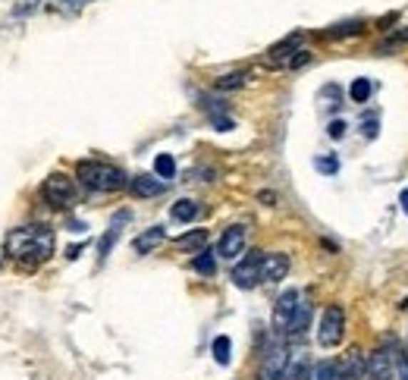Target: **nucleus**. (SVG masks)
I'll list each match as a JSON object with an SVG mask.
<instances>
[{
	"label": "nucleus",
	"mask_w": 408,
	"mask_h": 380,
	"mask_svg": "<svg viewBox=\"0 0 408 380\" xmlns=\"http://www.w3.org/2000/svg\"><path fill=\"white\" fill-rule=\"evenodd\" d=\"M4 255L19 264H44L53 255V229L47 224H26L6 233Z\"/></svg>",
	"instance_id": "nucleus-1"
},
{
	"label": "nucleus",
	"mask_w": 408,
	"mask_h": 380,
	"mask_svg": "<svg viewBox=\"0 0 408 380\" xmlns=\"http://www.w3.org/2000/svg\"><path fill=\"white\" fill-rule=\"evenodd\" d=\"M76 179L91 192H120L123 186H129L126 173L107 161H78Z\"/></svg>",
	"instance_id": "nucleus-2"
},
{
	"label": "nucleus",
	"mask_w": 408,
	"mask_h": 380,
	"mask_svg": "<svg viewBox=\"0 0 408 380\" xmlns=\"http://www.w3.org/2000/svg\"><path fill=\"white\" fill-rule=\"evenodd\" d=\"M298 41H302V35H289L282 38L280 44H273L270 51H267V63L277 69H298L305 66V63L311 60L308 51H298Z\"/></svg>",
	"instance_id": "nucleus-3"
},
{
	"label": "nucleus",
	"mask_w": 408,
	"mask_h": 380,
	"mask_svg": "<svg viewBox=\"0 0 408 380\" xmlns=\"http://www.w3.org/2000/svg\"><path fill=\"white\" fill-rule=\"evenodd\" d=\"M342 334H345V311H342V305H327V311L320 314V324H317L320 349H336V346L342 343Z\"/></svg>",
	"instance_id": "nucleus-4"
},
{
	"label": "nucleus",
	"mask_w": 408,
	"mask_h": 380,
	"mask_svg": "<svg viewBox=\"0 0 408 380\" xmlns=\"http://www.w3.org/2000/svg\"><path fill=\"white\" fill-rule=\"evenodd\" d=\"M41 198L51 208H69L76 201V183L66 176V173H51L41 186Z\"/></svg>",
	"instance_id": "nucleus-5"
},
{
	"label": "nucleus",
	"mask_w": 408,
	"mask_h": 380,
	"mask_svg": "<svg viewBox=\"0 0 408 380\" xmlns=\"http://www.w3.org/2000/svg\"><path fill=\"white\" fill-rule=\"evenodd\" d=\"M289 346L286 339H277V343L267 346V352L261 355V368H257V380H282V371L289 365Z\"/></svg>",
	"instance_id": "nucleus-6"
},
{
	"label": "nucleus",
	"mask_w": 408,
	"mask_h": 380,
	"mask_svg": "<svg viewBox=\"0 0 408 380\" xmlns=\"http://www.w3.org/2000/svg\"><path fill=\"white\" fill-rule=\"evenodd\" d=\"M261 261H264V251H248L239 264L233 267V283L239 289H255L261 283Z\"/></svg>",
	"instance_id": "nucleus-7"
},
{
	"label": "nucleus",
	"mask_w": 408,
	"mask_h": 380,
	"mask_svg": "<svg viewBox=\"0 0 408 380\" xmlns=\"http://www.w3.org/2000/svg\"><path fill=\"white\" fill-rule=\"evenodd\" d=\"M298 305H302V292L298 289H286L277 299V305H273V330H277V336H286V327H289V321H292Z\"/></svg>",
	"instance_id": "nucleus-8"
},
{
	"label": "nucleus",
	"mask_w": 408,
	"mask_h": 380,
	"mask_svg": "<svg viewBox=\"0 0 408 380\" xmlns=\"http://www.w3.org/2000/svg\"><path fill=\"white\" fill-rule=\"evenodd\" d=\"M245 236H248V229L242 226V224L226 226L223 236H220V242H217V255L226 258V261H235V255H242V251H245Z\"/></svg>",
	"instance_id": "nucleus-9"
},
{
	"label": "nucleus",
	"mask_w": 408,
	"mask_h": 380,
	"mask_svg": "<svg viewBox=\"0 0 408 380\" xmlns=\"http://www.w3.org/2000/svg\"><path fill=\"white\" fill-rule=\"evenodd\" d=\"M289 274V255H282V251H270V255H264L261 261V283H280L286 280Z\"/></svg>",
	"instance_id": "nucleus-10"
},
{
	"label": "nucleus",
	"mask_w": 408,
	"mask_h": 380,
	"mask_svg": "<svg viewBox=\"0 0 408 380\" xmlns=\"http://www.w3.org/2000/svg\"><path fill=\"white\" fill-rule=\"evenodd\" d=\"M129 192L136 198H157L167 192V183L160 176H151V173H138V176L129 179Z\"/></svg>",
	"instance_id": "nucleus-11"
},
{
	"label": "nucleus",
	"mask_w": 408,
	"mask_h": 380,
	"mask_svg": "<svg viewBox=\"0 0 408 380\" xmlns=\"http://www.w3.org/2000/svg\"><path fill=\"white\" fill-rule=\"evenodd\" d=\"M387 355H389V371H392V380H408V352L396 339H387Z\"/></svg>",
	"instance_id": "nucleus-12"
},
{
	"label": "nucleus",
	"mask_w": 408,
	"mask_h": 380,
	"mask_svg": "<svg viewBox=\"0 0 408 380\" xmlns=\"http://www.w3.org/2000/svg\"><path fill=\"white\" fill-rule=\"evenodd\" d=\"M126 220H129V211H120V214H116V217H113V224H110V229L104 233V239L98 242V261H101V264H104L107 255H110V251H113L116 239H120V226L126 224Z\"/></svg>",
	"instance_id": "nucleus-13"
},
{
	"label": "nucleus",
	"mask_w": 408,
	"mask_h": 380,
	"mask_svg": "<svg viewBox=\"0 0 408 380\" xmlns=\"http://www.w3.org/2000/svg\"><path fill=\"white\" fill-rule=\"evenodd\" d=\"M163 239H167V229H163V226H148L145 233H138V236H136L132 249H136L138 255H151V251H154Z\"/></svg>",
	"instance_id": "nucleus-14"
},
{
	"label": "nucleus",
	"mask_w": 408,
	"mask_h": 380,
	"mask_svg": "<svg viewBox=\"0 0 408 380\" xmlns=\"http://www.w3.org/2000/svg\"><path fill=\"white\" fill-rule=\"evenodd\" d=\"M308 327H311V302H305V299H302V305L295 308L292 321H289V327H286V336L295 339V336H302Z\"/></svg>",
	"instance_id": "nucleus-15"
},
{
	"label": "nucleus",
	"mask_w": 408,
	"mask_h": 380,
	"mask_svg": "<svg viewBox=\"0 0 408 380\" xmlns=\"http://www.w3.org/2000/svg\"><path fill=\"white\" fill-rule=\"evenodd\" d=\"M305 380H342V365L340 361H317L314 368H308Z\"/></svg>",
	"instance_id": "nucleus-16"
},
{
	"label": "nucleus",
	"mask_w": 408,
	"mask_h": 380,
	"mask_svg": "<svg viewBox=\"0 0 408 380\" xmlns=\"http://www.w3.org/2000/svg\"><path fill=\"white\" fill-rule=\"evenodd\" d=\"M198 214H201V208H198V201H192V198H179V201L170 208V217L176 220V224H192Z\"/></svg>",
	"instance_id": "nucleus-17"
},
{
	"label": "nucleus",
	"mask_w": 408,
	"mask_h": 380,
	"mask_svg": "<svg viewBox=\"0 0 408 380\" xmlns=\"http://www.w3.org/2000/svg\"><path fill=\"white\" fill-rule=\"evenodd\" d=\"M305 374H308V359H305V352H292L286 371H282V380H305Z\"/></svg>",
	"instance_id": "nucleus-18"
},
{
	"label": "nucleus",
	"mask_w": 408,
	"mask_h": 380,
	"mask_svg": "<svg viewBox=\"0 0 408 380\" xmlns=\"http://www.w3.org/2000/svg\"><path fill=\"white\" fill-rule=\"evenodd\" d=\"M204 242H208V233H204V229H192V233H183L176 239V245L179 249H185V251H201Z\"/></svg>",
	"instance_id": "nucleus-19"
},
{
	"label": "nucleus",
	"mask_w": 408,
	"mask_h": 380,
	"mask_svg": "<svg viewBox=\"0 0 408 380\" xmlns=\"http://www.w3.org/2000/svg\"><path fill=\"white\" fill-rule=\"evenodd\" d=\"M210 352H214V361H217V365H230L233 339H230V336H214V343H210Z\"/></svg>",
	"instance_id": "nucleus-20"
},
{
	"label": "nucleus",
	"mask_w": 408,
	"mask_h": 380,
	"mask_svg": "<svg viewBox=\"0 0 408 380\" xmlns=\"http://www.w3.org/2000/svg\"><path fill=\"white\" fill-rule=\"evenodd\" d=\"M192 267H195V271H198V274H204V276H214V271H217V255H214V251H198V255H195L192 258Z\"/></svg>",
	"instance_id": "nucleus-21"
},
{
	"label": "nucleus",
	"mask_w": 408,
	"mask_h": 380,
	"mask_svg": "<svg viewBox=\"0 0 408 380\" xmlns=\"http://www.w3.org/2000/svg\"><path fill=\"white\" fill-rule=\"evenodd\" d=\"M245 79H248L245 69H235V73L220 76L214 85H217V91H233V89H242V85H245Z\"/></svg>",
	"instance_id": "nucleus-22"
},
{
	"label": "nucleus",
	"mask_w": 408,
	"mask_h": 380,
	"mask_svg": "<svg viewBox=\"0 0 408 380\" xmlns=\"http://www.w3.org/2000/svg\"><path fill=\"white\" fill-rule=\"evenodd\" d=\"M371 91H374V82H371V79H355V82L349 85V98L355 101V104H364V101L371 98Z\"/></svg>",
	"instance_id": "nucleus-23"
},
{
	"label": "nucleus",
	"mask_w": 408,
	"mask_h": 380,
	"mask_svg": "<svg viewBox=\"0 0 408 380\" xmlns=\"http://www.w3.org/2000/svg\"><path fill=\"white\" fill-rule=\"evenodd\" d=\"M154 173L163 179V183L176 176V161H173V154H157L154 157Z\"/></svg>",
	"instance_id": "nucleus-24"
},
{
	"label": "nucleus",
	"mask_w": 408,
	"mask_h": 380,
	"mask_svg": "<svg viewBox=\"0 0 408 380\" xmlns=\"http://www.w3.org/2000/svg\"><path fill=\"white\" fill-rule=\"evenodd\" d=\"M314 167L324 173V176H336V173H340V161H336L333 154H327V157H317V161H314Z\"/></svg>",
	"instance_id": "nucleus-25"
},
{
	"label": "nucleus",
	"mask_w": 408,
	"mask_h": 380,
	"mask_svg": "<svg viewBox=\"0 0 408 380\" xmlns=\"http://www.w3.org/2000/svg\"><path fill=\"white\" fill-rule=\"evenodd\" d=\"M210 126H214V129H220V132H230L233 129V120L226 114H214L210 116Z\"/></svg>",
	"instance_id": "nucleus-26"
},
{
	"label": "nucleus",
	"mask_w": 408,
	"mask_h": 380,
	"mask_svg": "<svg viewBox=\"0 0 408 380\" xmlns=\"http://www.w3.org/2000/svg\"><path fill=\"white\" fill-rule=\"evenodd\" d=\"M345 129H349V126H345V120H333V123L327 126V136H330V139H342Z\"/></svg>",
	"instance_id": "nucleus-27"
},
{
	"label": "nucleus",
	"mask_w": 408,
	"mask_h": 380,
	"mask_svg": "<svg viewBox=\"0 0 408 380\" xmlns=\"http://www.w3.org/2000/svg\"><path fill=\"white\" fill-rule=\"evenodd\" d=\"M355 31H361V22H349V26H336L330 35H355Z\"/></svg>",
	"instance_id": "nucleus-28"
},
{
	"label": "nucleus",
	"mask_w": 408,
	"mask_h": 380,
	"mask_svg": "<svg viewBox=\"0 0 408 380\" xmlns=\"http://www.w3.org/2000/svg\"><path fill=\"white\" fill-rule=\"evenodd\" d=\"M377 132H380V123H377V120H364V139H377Z\"/></svg>",
	"instance_id": "nucleus-29"
},
{
	"label": "nucleus",
	"mask_w": 408,
	"mask_h": 380,
	"mask_svg": "<svg viewBox=\"0 0 408 380\" xmlns=\"http://www.w3.org/2000/svg\"><path fill=\"white\" fill-rule=\"evenodd\" d=\"M399 204H402V211L408 214V189H402V195H399Z\"/></svg>",
	"instance_id": "nucleus-30"
},
{
	"label": "nucleus",
	"mask_w": 408,
	"mask_h": 380,
	"mask_svg": "<svg viewBox=\"0 0 408 380\" xmlns=\"http://www.w3.org/2000/svg\"><path fill=\"white\" fill-rule=\"evenodd\" d=\"M78 251H82V245H73V249L66 251V258H69V261H73V258H78Z\"/></svg>",
	"instance_id": "nucleus-31"
},
{
	"label": "nucleus",
	"mask_w": 408,
	"mask_h": 380,
	"mask_svg": "<svg viewBox=\"0 0 408 380\" xmlns=\"http://www.w3.org/2000/svg\"><path fill=\"white\" fill-rule=\"evenodd\" d=\"M82 4H91V0H66V6H82Z\"/></svg>",
	"instance_id": "nucleus-32"
}]
</instances>
